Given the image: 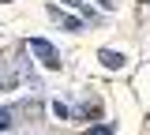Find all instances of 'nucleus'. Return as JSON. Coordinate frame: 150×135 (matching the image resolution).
Instances as JSON below:
<instances>
[{"label": "nucleus", "mask_w": 150, "mask_h": 135, "mask_svg": "<svg viewBox=\"0 0 150 135\" xmlns=\"http://www.w3.org/2000/svg\"><path fill=\"white\" fill-rule=\"evenodd\" d=\"M53 116H60V120H64V116H71V109H68L64 101H53Z\"/></svg>", "instance_id": "9"}, {"label": "nucleus", "mask_w": 150, "mask_h": 135, "mask_svg": "<svg viewBox=\"0 0 150 135\" xmlns=\"http://www.w3.org/2000/svg\"><path fill=\"white\" fill-rule=\"evenodd\" d=\"M60 4H71V8L79 11V15H83V19H94V15H90L94 8H90V4H83V0H60Z\"/></svg>", "instance_id": "4"}, {"label": "nucleus", "mask_w": 150, "mask_h": 135, "mask_svg": "<svg viewBox=\"0 0 150 135\" xmlns=\"http://www.w3.org/2000/svg\"><path fill=\"white\" fill-rule=\"evenodd\" d=\"M49 19H53L60 30H83V23H79V19H71V15H64L56 4H49Z\"/></svg>", "instance_id": "2"}, {"label": "nucleus", "mask_w": 150, "mask_h": 135, "mask_svg": "<svg viewBox=\"0 0 150 135\" xmlns=\"http://www.w3.org/2000/svg\"><path fill=\"white\" fill-rule=\"evenodd\" d=\"M15 83H19V75H8V71L0 68V90H11Z\"/></svg>", "instance_id": "8"}, {"label": "nucleus", "mask_w": 150, "mask_h": 135, "mask_svg": "<svg viewBox=\"0 0 150 135\" xmlns=\"http://www.w3.org/2000/svg\"><path fill=\"white\" fill-rule=\"evenodd\" d=\"M112 131H116L112 124H94V128H86L83 135H112Z\"/></svg>", "instance_id": "6"}, {"label": "nucleus", "mask_w": 150, "mask_h": 135, "mask_svg": "<svg viewBox=\"0 0 150 135\" xmlns=\"http://www.w3.org/2000/svg\"><path fill=\"white\" fill-rule=\"evenodd\" d=\"M79 113L90 116V120H98V116H101V105H98V101H86V105H79Z\"/></svg>", "instance_id": "5"}, {"label": "nucleus", "mask_w": 150, "mask_h": 135, "mask_svg": "<svg viewBox=\"0 0 150 135\" xmlns=\"http://www.w3.org/2000/svg\"><path fill=\"white\" fill-rule=\"evenodd\" d=\"M11 124H15L11 109H0V131H11Z\"/></svg>", "instance_id": "7"}, {"label": "nucleus", "mask_w": 150, "mask_h": 135, "mask_svg": "<svg viewBox=\"0 0 150 135\" xmlns=\"http://www.w3.org/2000/svg\"><path fill=\"white\" fill-rule=\"evenodd\" d=\"M98 4H101V8H112V0H98Z\"/></svg>", "instance_id": "10"}, {"label": "nucleus", "mask_w": 150, "mask_h": 135, "mask_svg": "<svg viewBox=\"0 0 150 135\" xmlns=\"http://www.w3.org/2000/svg\"><path fill=\"white\" fill-rule=\"evenodd\" d=\"M26 49H30V53H34V57L41 60L49 71H60V53H56L45 38H30V41H26Z\"/></svg>", "instance_id": "1"}, {"label": "nucleus", "mask_w": 150, "mask_h": 135, "mask_svg": "<svg viewBox=\"0 0 150 135\" xmlns=\"http://www.w3.org/2000/svg\"><path fill=\"white\" fill-rule=\"evenodd\" d=\"M98 60H101L105 68H116V71L128 64V60H124V53H112V49H101V53H98Z\"/></svg>", "instance_id": "3"}]
</instances>
